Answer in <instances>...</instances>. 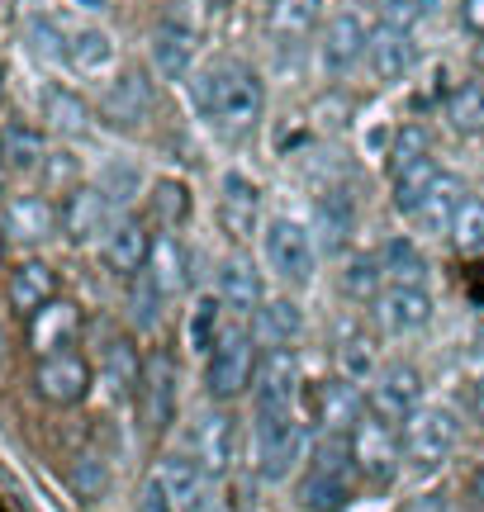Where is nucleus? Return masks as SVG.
Listing matches in <instances>:
<instances>
[{"mask_svg":"<svg viewBox=\"0 0 484 512\" xmlns=\"http://www.w3.org/2000/svg\"><path fill=\"white\" fill-rule=\"evenodd\" d=\"M143 275H148L167 299H176V294H186V285H190V252L176 238H157L152 242V256H148V266H143Z\"/></svg>","mask_w":484,"mask_h":512,"instance_id":"27","label":"nucleus"},{"mask_svg":"<svg viewBox=\"0 0 484 512\" xmlns=\"http://www.w3.org/2000/svg\"><path fill=\"white\" fill-rule=\"evenodd\" d=\"M309 441H304V427L295 418H257V470L261 479H280L295 475V465L304 460Z\"/></svg>","mask_w":484,"mask_h":512,"instance_id":"7","label":"nucleus"},{"mask_svg":"<svg viewBox=\"0 0 484 512\" xmlns=\"http://www.w3.org/2000/svg\"><path fill=\"white\" fill-rule=\"evenodd\" d=\"M138 166H129V162H119V166H105V176H100V190H105V200L119 209V204H129L133 195H138Z\"/></svg>","mask_w":484,"mask_h":512,"instance_id":"46","label":"nucleus"},{"mask_svg":"<svg viewBox=\"0 0 484 512\" xmlns=\"http://www.w3.org/2000/svg\"><path fill=\"white\" fill-rule=\"evenodd\" d=\"M195 105L214 128H224L233 138L252 133L266 105V86L247 62H214L195 76Z\"/></svg>","mask_w":484,"mask_h":512,"instance_id":"1","label":"nucleus"},{"mask_svg":"<svg viewBox=\"0 0 484 512\" xmlns=\"http://www.w3.org/2000/svg\"><path fill=\"white\" fill-rule=\"evenodd\" d=\"M475 498H480V503H484V465H480V470H475Z\"/></svg>","mask_w":484,"mask_h":512,"instance_id":"54","label":"nucleus"},{"mask_svg":"<svg viewBox=\"0 0 484 512\" xmlns=\"http://www.w3.org/2000/svg\"><path fill=\"white\" fill-rule=\"evenodd\" d=\"M195 57H200V38H195V29L176 24V19L157 24V34H152V67H157V72L162 76H186L190 67H195Z\"/></svg>","mask_w":484,"mask_h":512,"instance_id":"25","label":"nucleus"},{"mask_svg":"<svg viewBox=\"0 0 484 512\" xmlns=\"http://www.w3.org/2000/svg\"><path fill=\"white\" fill-rule=\"evenodd\" d=\"M0 256H5V233H0Z\"/></svg>","mask_w":484,"mask_h":512,"instance_id":"57","label":"nucleus"},{"mask_svg":"<svg viewBox=\"0 0 484 512\" xmlns=\"http://www.w3.org/2000/svg\"><path fill=\"white\" fill-rule=\"evenodd\" d=\"M219 299L242 313H257L266 304V285H261V271L252 256H228L219 266Z\"/></svg>","mask_w":484,"mask_h":512,"instance_id":"24","label":"nucleus"},{"mask_svg":"<svg viewBox=\"0 0 484 512\" xmlns=\"http://www.w3.org/2000/svg\"><path fill=\"white\" fill-rule=\"evenodd\" d=\"M152 233L143 219H119L105 233V247H100V256H105V266H110L114 275H143V266H148L152 256Z\"/></svg>","mask_w":484,"mask_h":512,"instance_id":"18","label":"nucleus"},{"mask_svg":"<svg viewBox=\"0 0 484 512\" xmlns=\"http://www.w3.org/2000/svg\"><path fill=\"white\" fill-rule=\"evenodd\" d=\"M371 24H366V15L361 10H337L333 19H328V29H323V43H318V62H323V72L333 76H347L366 57V48H371Z\"/></svg>","mask_w":484,"mask_h":512,"instance_id":"8","label":"nucleus"},{"mask_svg":"<svg viewBox=\"0 0 484 512\" xmlns=\"http://www.w3.org/2000/svg\"><path fill=\"white\" fill-rule=\"evenodd\" d=\"M466 181L456 176V171H442L437 176V185H432V195L423 200V209H418V219H423V228H432V233H442V228H451V219H456V209L466 204Z\"/></svg>","mask_w":484,"mask_h":512,"instance_id":"33","label":"nucleus"},{"mask_svg":"<svg viewBox=\"0 0 484 512\" xmlns=\"http://www.w3.org/2000/svg\"><path fill=\"white\" fill-rule=\"evenodd\" d=\"M418 57H423V48H418L413 29H404V24L375 29L371 48H366V62H371L375 81H404V76L418 67Z\"/></svg>","mask_w":484,"mask_h":512,"instance_id":"13","label":"nucleus"},{"mask_svg":"<svg viewBox=\"0 0 484 512\" xmlns=\"http://www.w3.org/2000/svg\"><path fill=\"white\" fill-rule=\"evenodd\" d=\"M38 171H43V181L72 185L76 181V157H72V152H48V162L38 166Z\"/></svg>","mask_w":484,"mask_h":512,"instance_id":"50","label":"nucleus"},{"mask_svg":"<svg viewBox=\"0 0 484 512\" xmlns=\"http://www.w3.org/2000/svg\"><path fill=\"white\" fill-rule=\"evenodd\" d=\"M219 214H224V228L233 238H247L257 223V181L242 171H228L219 185Z\"/></svg>","mask_w":484,"mask_h":512,"instance_id":"28","label":"nucleus"},{"mask_svg":"<svg viewBox=\"0 0 484 512\" xmlns=\"http://www.w3.org/2000/svg\"><path fill=\"white\" fill-rule=\"evenodd\" d=\"M43 114H48V124H53L57 133H81V128L91 124V110H86L72 91H62V86H48V91H43Z\"/></svg>","mask_w":484,"mask_h":512,"instance_id":"39","label":"nucleus"},{"mask_svg":"<svg viewBox=\"0 0 484 512\" xmlns=\"http://www.w3.org/2000/svg\"><path fill=\"white\" fill-rule=\"evenodd\" d=\"M67 479H72V494L86 498V503H95V498L110 489V465L100 460V451H91V446H81L72 460V470H67Z\"/></svg>","mask_w":484,"mask_h":512,"instance_id":"38","label":"nucleus"},{"mask_svg":"<svg viewBox=\"0 0 484 512\" xmlns=\"http://www.w3.org/2000/svg\"><path fill=\"white\" fill-rule=\"evenodd\" d=\"M0 361H5V328H0Z\"/></svg>","mask_w":484,"mask_h":512,"instance_id":"56","label":"nucleus"},{"mask_svg":"<svg viewBox=\"0 0 484 512\" xmlns=\"http://www.w3.org/2000/svg\"><path fill=\"white\" fill-rule=\"evenodd\" d=\"M375 313L390 337H409V332H423L432 323V294L428 285H390L375 299Z\"/></svg>","mask_w":484,"mask_h":512,"instance_id":"12","label":"nucleus"},{"mask_svg":"<svg viewBox=\"0 0 484 512\" xmlns=\"http://www.w3.org/2000/svg\"><path fill=\"white\" fill-rule=\"evenodd\" d=\"M380 285H385V266H380V252H352L342 261V290L352 299H380Z\"/></svg>","mask_w":484,"mask_h":512,"instance_id":"36","label":"nucleus"},{"mask_svg":"<svg viewBox=\"0 0 484 512\" xmlns=\"http://www.w3.org/2000/svg\"><path fill=\"white\" fill-rule=\"evenodd\" d=\"M100 375L114 394H138V375H143V361H138V347L129 337H114L100 351Z\"/></svg>","mask_w":484,"mask_h":512,"instance_id":"34","label":"nucleus"},{"mask_svg":"<svg viewBox=\"0 0 484 512\" xmlns=\"http://www.w3.org/2000/svg\"><path fill=\"white\" fill-rule=\"evenodd\" d=\"M399 437H394V422L380 418V413H366L356 422L352 432V460H356V475L366 479H394L399 470Z\"/></svg>","mask_w":484,"mask_h":512,"instance_id":"9","label":"nucleus"},{"mask_svg":"<svg viewBox=\"0 0 484 512\" xmlns=\"http://www.w3.org/2000/svg\"><path fill=\"white\" fill-rule=\"evenodd\" d=\"M266 261H271V271H276L280 280L304 285V280H314L318 238L299 219H271L266 223Z\"/></svg>","mask_w":484,"mask_h":512,"instance_id":"5","label":"nucleus"},{"mask_svg":"<svg viewBox=\"0 0 484 512\" xmlns=\"http://www.w3.org/2000/svg\"><path fill=\"white\" fill-rule=\"evenodd\" d=\"M299 503L309 512H342L352 503V475H333V470H309L299 484Z\"/></svg>","mask_w":484,"mask_h":512,"instance_id":"32","label":"nucleus"},{"mask_svg":"<svg viewBox=\"0 0 484 512\" xmlns=\"http://www.w3.org/2000/svg\"><path fill=\"white\" fill-rule=\"evenodd\" d=\"M186 456H195L205 465L209 475H224L228 465H233V418H228L224 408H209L200 418L190 422L186 432Z\"/></svg>","mask_w":484,"mask_h":512,"instance_id":"14","label":"nucleus"},{"mask_svg":"<svg viewBox=\"0 0 484 512\" xmlns=\"http://www.w3.org/2000/svg\"><path fill=\"white\" fill-rule=\"evenodd\" d=\"M480 62H484V43H480Z\"/></svg>","mask_w":484,"mask_h":512,"instance_id":"58","label":"nucleus"},{"mask_svg":"<svg viewBox=\"0 0 484 512\" xmlns=\"http://www.w3.org/2000/svg\"><path fill=\"white\" fill-rule=\"evenodd\" d=\"M24 38L38 57H48L62 67V48H67V24H57L53 15H29L24 19Z\"/></svg>","mask_w":484,"mask_h":512,"instance_id":"41","label":"nucleus"},{"mask_svg":"<svg viewBox=\"0 0 484 512\" xmlns=\"http://www.w3.org/2000/svg\"><path fill=\"white\" fill-rule=\"evenodd\" d=\"M152 110V81L148 72H124L119 81H114L110 91H105V100H100V114L110 119V124H143Z\"/></svg>","mask_w":484,"mask_h":512,"instance_id":"21","label":"nucleus"},{"mask_svg":"<svg viewBox=\"0 0 484 512\" xmlns=\"http://www.w3.org/2000/svg\"><path fill=\"white\" fill-rule=\"evenodd\" d=\"M162 304H167V294L157 290L148 275H133V318H138L143 328H157V318H162Z\"/></svg>","mask_w":484,"mask_h":512,"instance_id":"47","label":"nucleus"},{"mask_svg":"<svg viewBox=\"0 0 484 512\" xmlns=\"http://www.w3.org/2000/svg\"><path fill=\"white\" fill-rule=\"evenodd\" d=\"M138 512H176V508H171L167 489H162L157 479H148V484H143V494H138Z\"/></svg>","mask_w":484,"mask_h":512,"instance_id":"51","label":"nucleus"},{"mask_svg":"<svg viewBox=\"0 0 484 512\" xmlns=\"http://www.w3.org/2000/svg\"><path fill=\"white\" fill-rule=\"evenodd\" d=\"M76 5H91V10H95V5H110V0H76Z\"/></svg>","mask_w":484,"mask_h":512,"instance_id":"55","label":"nucleus"},{"mask_svg":"<svg viewBox=\"0 0 484 512\" xmlns=\"http://www.w3.org/2000/svg\"><path fill=\"white\" fill-rule=\"evenodd\" d=\"M375 10L385 15V24H404L413 29L418 19H428L437 10V0H375Z\"/></svg>","mask_w":484,"mask_h":512,"instance_id":"48","label":"nucleus"},{"mask_svg":"<svg viewBox=\"0 0 484 512\" xmlns=\"http://www.w3.org/2000/svg\"><path fill=\"white\" fill-rule=\"evenodd\" d=\"M356 238V200L347 190H328L318 200V252L342 256Z\"/></svg>","mask_w":484,"mask_h":512,"instance_id":"22","label":"nucleus"},{"mask_svg":"<svg viewBox=\"0 0 484 512\" xmlns=\"http://www.w3.org/2000/svg\"><path fill=\"white\" fill-rule=\"evenodd\" d=\"M0 162L5 171H19V176H29L38 166L48 162V143H43V133L29 124H10L0 133Z\"/></svg>","mask_w":484,"mask_h":512,"instance_id":"30","label":"nucleus"},{"mask_svg":"<svg viewBox=\"0 0 484 512\" xmlns=\"http://www.w3.org/2000/svg\"><path fill=\"white\" fill-rule=\"evenodd\" d=\"M252 375H257V347H252V332L224 328L219 332V342H214L209 356H205V389L219 403H228V399H238L242 389L252 384Z\"/></svg>","mask_w":484,"mask_h":512,"instance_id":"2","label":"nucleus"},{"mask_svg":"<svg viewBox=\"0 0 484 512\" xmlns=\"http://www.w3.org/2000/svg\"><path fill=\"white\" fill-rule=\"evenodd\" d=\"M456 441H461V422L451 408H423L418 403L404 418V456L413 465H442L456 451Z\"/></svg>","mask_w":484,"mask_h":512,"instance_id":"6","label":"nucleus"},{"mask_svg":"<svg viewBox=\"0 0 484 512\" xmlns=\"http://www.w3.org/2000/svg\"><path fill=\"white\" fill-rule=\"evenodd\" d=\"M252 394H257V418H295L299 399V361L290 347H271L257 356V375H252Z\"/></svg>","mask_w":484,"mask_h":512,"instance_id":"4","label":"nucleus"},{"mask_svg":"<svg viewBox=\"0 0 484 512\" xmlns=\"http://www.w3.org/2000/svg\"><path fill=\"white\" fill-rule=\"evenodd\" d=\"M380 266L390 285H428V261L409 238H390L380 247Z\"/></svg>","mask_w":484,"mask_h":512,"instance_id":"35","label":"nucleus"},{"mask_svg":"<svg viewBox=\"0 0 484 512\" xmlns=\"http://www.w3.org/2000/svg\"><path fill=\"white\" fill-rule=\"evenodd\" d=\"M461 24L475 38H484V0H461Z\"/></svg>","mask_w":484,"mask_h":512,"instance_id":"52","label":"nucleus"},{"mask_svg":"<svg viewBox=\"0 0 484 512\" xmlns=\"http://www.w3.org/2000/svg\"><path fill=\"white\" fill-rule=\"evenodd\" d=\"M366 418V399H361V384L347 375H328L318 384V422L328 437H352L356 422Z\"/></svg>","mask_w":484,"mask_h":512,"instance_id":"15","label":"nucleus"},{"mask_svg":"<svg viewBox=\"0 0 484 512\" xmlns=\"http://www.w3.org/2000/svg\"><path fill=\"white\" fill-rule=\"evenodd\" d=\"M437 176H442V166L432 162V157H418L413 166H404V171H394V209L399 214H418L423 209V200L432 195V185H437Z\"/></svg>","mask_w":484,"mask_h":512,"instance_id":"31","label":"nucleus"},{"mask_svg":"<svg viewBox=\"0 0 484 512\" xmlns=\"http://www.w3.org/2000/svg\"><path fill=\"white\" fill-rule=\"evenodd\" d=\"M62 233L72 242H95L114 228V204L105 200L100 185H72V195L62 200Z\"/></svg>","mask_w":484,"mask_h":512,"instance_id":"10","label":"nucleus"},{"mask_svg":"<svg viewBox=\"0 0 484 512\" xmlns=\"http://www.w3.org/2000/svg\"><path fill=\"white\" fill-rule=\"evenodd\" d=\"M152 479L167 489V498H171V508L176 512H195L200 503H205V494H209V470L200 465L195 456H162L157 460V470H152Z\"/></svg>","mask_w":484,"mask_h":512,"instance_id":"16","label":"nucleus"},{"mask_svg":"<svg viewBox=\"0 0 484 512\" xmlns=\"http://www.w3.org/2000/svg\"><path fill=\"white\" fill-rule=\"evenodd\" d=\"M34 384L38 394L48 403H81L86 399V389H91V361L86 356H76V351H57V356H43L34 370Z\"/></svg>","mask_w":484,"mask_h":512,"instance_id":"11","label":"nucleus"},{"mask_svg":"<svg viewBox=\"0 0 484 512\" xmlns=\"http://www.w3.org/2000/svg\"><path fill=\"white\" fill-rule=\"evenodd\" d=\"M418 157H428V133L418 124L399 128V138H394V152H390V166L394 171H404V166H413Z\"/></svg>","mask_w":484,"mask_h":512,"instance_id":"49","label":"nucleus"},{"mask_svg":"<svg viewBox=\"0 0 484 512\" xmlns=\"http://www.w3.org/2000/svg\"><path fill=\"white\" fill-rule=\"evenodd\" d=\"M371 403H375V413L380 418H390V422H404L423 403V375L413 366H385L380 375H375L371 384Z\"/></svg>","mask_w":484,"mask_h":512,"instance_id":"17","label":"nucleus"},{"mask_svg":"<svg viewBox=\"0 0 484 512\" xmlns=\"http://www.w3.org/2000/svg\"><path fill=\"white\" fill-rule=\"evenodd\" d=\"M252 337H257L261 347H290L299 332H304V313H299L295 299H266L257 313H252Z\"/></svg>","mask_w":484,"mask_h":512,"instance_id":"29","label":"nucleus"},{"mask_svg":"<svg viewBox=\"0 0 484 512\" xmlns=\"http://www.w3.org/2000/svg\"><path fill=\"white\" fill-rule=\"evenodd\" d=\"M451 242L461 252H480L484 247V200H466L451 219Z\"/></svg>","mask_w":484,"mask_h":512,"instance_id":"43","label":"nucleus"},{"mask_svg":"<svg viewBox=\"0 0 484 512\" xmlns=\"http://www.w3.org/2000/svg\"><path fill=\"white\" fill-rule=\"evenodd\" d=\"M447 119L461 128V133H480L484 128V81H466L461 91H451Z\"/></svg>","mask_w":484,"mask_h":512,"instance_id":"40","label":"nucleus"},{"mask_svg":"<svg viewBox=\"0 0 484 512\" xmlns=\"http://www.w3.org/2000/svg\"><path fill=\"white\" fill-rule=\"evenodd\" d=\"M371 366H375V351H371V342L361 337L356 328H347L342 332V342H337V370L347 375V380H366L371 375Z\"/></svg>","mask_w":484,"mask_h":512,"instance_id":"42","label":"nucleus"},{"mask_svg":"<svg viewBox=\"0 0 484 512\" xmlns=\"http://www.w3.org/2000/svg\"><path fill=\"white\" fill-rule=\"evenodd\" d=\"M0 91H5V81H0Z\"/></svg>","mask_w":484,"mask_h":512,"instance_id":"59","label":"nucleus"},{"mask_svg":"<svg viewBox=\"0 0 484 512\" xmlns=\"http://www.w3.org/2000/svg\"><path fill=\"white\" fill-rule=\"evenodd\" d=\"M53 299H57V275L48 261H24V266H15V275H10V304H15V313L34 318V313L48 309Z\"/></svg>","mask_w":484,"mask_h":512,"instance_id":"26","label":"nucleus"},{"mask_svg":"<svg viewBox=\"0 0 484 512\" xmlns=\"http://www.w3.org/2000/svg\"><path fill=\"white\" fill-rule=\"evenodd\" d=\"M76 332H81V313L67 299H53L48 309H38L29 318V347L38 356H57V351H72Z\"/></svg>","mask_w":484,"mask_h":512,"instance_id":"19","label":"nucleus"},{"mask_svg":"<svg viewBox=\"0 0 484 512\" xmlns=\"http://www.w3.org/2000/svg\"><path fill=\"white\" fill-rule=\"evenodd\" d=\"M57 228V209L43 195H15L5 204V238H15L19 247H38L48 242Z\"/></svg>","mask_w":484,"mask_h":512,"instance_id":"20","label":"nucleus"},{"mask_svg":"<svg viewBox=\"0 0 484 512\" xmlns=\"http://www.w3.org/2000/svg\"><path fill=\"white\" fill-rule=\"evenodd\" d=\"M152 214H157L162 223H186L190 219L186 181H157L152 185Z\"/></svg>","mask_w":484,"mask_h":512,"instance_id":"44","label":"nucleus"},{"mask_svg":"<svg viewBox=\"0 0 484 512\" xmlns=\"http://www.w3.org/2000/svg\"><path fill=\"white\" fill-rule=\"evenodd\" d=\"M114 62V38L91 24H67V48H62V67L81 76H100Z\"/></svg>","mask_w":484,"mask_h":512,"instance_id":"23","label":"nucleus"},{"mask_svg":"<svg viewBox=\"0 0 484 512\" xmlns=\"http://www.w3.org/2000/svg\"><path fill=\"white\" fill-rule=\"evenodd\" d=\"M318 15H323V0H271V29L280 38H304L309 29H318Z\"/></svg>","mask_w":484,"mask_h":512,"instance_id":"37","label":"nucleus"},{"mask_svg":"<svg viewBox=\"0 0 484 512\" xmlns=\"http://www.w3.org/2000/svg\"><path fill=\"white\" fill-rule=\"evenodd\" d=\"M176 394H181V370L171 351H152L138 375V422L148 437H162L176 418Z\"/></svg>","mask_w":484,"mask_h":512,"instance_id":"3","label":"nucleus"},{"mask_svg":"<svg viewBox=\"0 0 484 512\" xmlns=\"http://www.w3.org/2000/svg\"><path fill=\"white\" fill-rule=\"evenodd\" d=\"M470 408H475V418L484 422V375L475 380V389H470Z\"/></svg>","mask_w":484,"mask_h":512,"instance_id":"53","label":"nucleus"},{"mask_svg":"<svg viewBox=\"0 0 484 512\" xmlns=\"http://www.w3.org/2000/svg\"><path fill=\"white\" fill-rule=\"evenodd\" d=\"M219 309H224V299H200L195 309H190V347L205 351L219 342Z\"/></svg>","mask_w":484,"mask_h":512,"instance_id":"45","label":"nucleus"}]
</instances>
